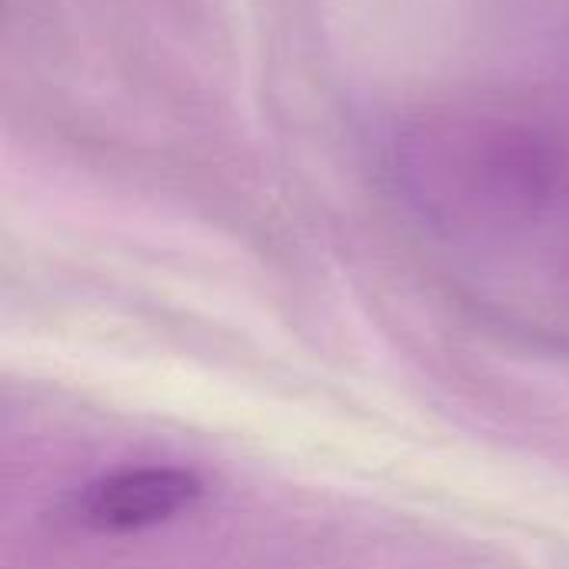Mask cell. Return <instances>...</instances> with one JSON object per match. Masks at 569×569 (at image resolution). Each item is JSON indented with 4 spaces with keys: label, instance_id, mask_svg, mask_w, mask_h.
<instances>
[{
    "label": "cell",
    "instance_id": "cell-1",
    "mask_svg": "<svg viewBox=\"0 0 569 569\" xmlns=\"http://www.w3.org/2000/svg\"><path fill=\"white\" fill-rule=\"evenodd\" d=\"M203 497V480L183 467H137L93 480L77 503L87 527L133 533L187 513Z\"/></svg>",
    "mask_w": 569,
    "mask_h": 569
}]
</instances>
